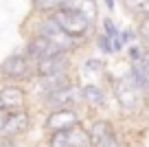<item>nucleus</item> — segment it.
Masks as SVG:
<instances>
[{
  "mask_svg": "<svg viewBox=\"0 0 149 147\" xmlns=\"http://www.w3.org/2000/svg\"><path fill=\"white\" fill-rule=\"evenodd\" d=\"M118 31L121 29L116 27V22L112 20V15H105V18H101V33L103 35H107L112 40V37H116L118 35Z\"/></svg>",
  "mask_w": 149,
  "mask_h": 147,
  "instance_id": "412c9836",
  "label": "nucleus"
},
{
  "mask_svg": "<svg viewBox=\"0 0 149 147\" xmlns=\"http://www.w3.org/2000/svg\"><path fill=\"white\" fill-rule=\"evenodd\" d=\"M84 125L79 110L77 108H61V110H51L44 119V132L53 134V132H61V130H70Z\"/></svg>",
  "mask_w": 149,
  "mask_h": 147,
  "instance_id": "39448f33",
  "label": "nucleus"
},
{
  "mask_svg": "<svg viewBox=\"0 0 149 147\" xmlns=\"http://www.w3.org/2000/svg\"><path fill=\"white\" fill-rule=\"evenodd\" d=\"M81 70L86 75H94V77H101L105 73V62L101 57H86L84 64H81Z\"/></svg>",
  "mask_w": 149,
  "mask_h": 147,
  "instance_id": "a211bd4d",
  "label": "nucleus"
},
{
  "mask_svg": "<svg viewBox=\"0 0 149 147\" xmlns=\"http://www.w3.org/2000/svg\"><path fill=\"white\" fill-rule=\"evenodd\" d=\"M110 86H112V94L116 99L118 108H121L125 114H138L140 110L145 108V97L136 90V86L130 81L127 75H121L116 79H110Z\"/></svg>",
  "mask_w": 149,
  "mask_h": 147,
  "instance_id": "f257e3e1",
  "label": "nucleus"
},
{
  "mask_svg": "<svg viewBox=\"0 0 149 147\" xmlns=\"http://www.w3.org/2000/svg\"><path fill=\"white\" fill-rule=\"evenodd\" d=\"M103 5H105L107 13H114V11H116V0H103Z\"/></svg>",
  "mask_w": 149,
  "mask_h": 147,
  "instance_id": "b1692460",
  "label": "nucleus"
},
{
  "mask_svg": "<svg viewBox=\"0 0 149 147\" xmlns=\"http://www.w3.org/2000/svg\"><path fill=\"white\" fill-rule=\"evenodd\" d=\"M123 9L127 15H132L134 20L149 18V0H121Z\"/></svg>",
  "mask_w": 149,
  "mask_h": 147,
  "instance_id": "2eb2a0df",
  "label": "nucleus"
},
{
  "mask_svg": "<svg viewBox=\"0 0 149 147\" xmlns=\"http://www.w3.org/2000/svg\"><path fill=\"white\" fill-rule=\"evenodd\" d=\"M40 103H42L48 112L51 110H61V108H77L81 103V83L77 81V79H72V81L66 83L64 88H59V90H55L53 94L44 97Z\"/></svg>",
  "mask_w": 149,
  "mask_h": 147,
  "instance_id": "20e7f679",
  "label": "nucleus"
},
{
  "mask_svg": "<svg viewBox=\"0 0 149 147\" xmlns=\"http://www.w3.org/2000/svg\"><path fill=\"white\" fill-rule=\"evenodd\" d=\"M125 75L136 86V90L145 97V101H149V64L145 62V57L138 60V62H134V64H130V68H127Z\"/></svg>",
  "mask_w": 149,
  "mask_h": 147,
  "instance_id": "9d476101",
  "label": "nucleus"
},
{
  "mask_svg": "<svg viewBox=\"0 0 149 147\" xmlns=\"http://www.w3.org/2000/svg\"><path fill=\"white\" fill-rule=\"evenodd\" d=\"M68 0H31V7L37 15H53L55 11H59Z\"/></svg>",
  "mask_w": 149,
  "mask_h": 147,
  "instance_id": "dca6fc26",
  "label": "nucleus"
},
{
  "mask_svg": "<svg viewBox=\"0 0 149 147\" xmlns=\"http://www.w3.org/2000/svg\"><path fill=\"white\" fill-rule=\"evenodd\" d=\"M31 130V112L22 110V112H7L2 127H0V138H11L15 141L18 136L26 134Z\"/></svg>",
  "mask_w": 149,
  "mask_h": 147,
  "instance_id": "0eeeda50",
  "label": "nucleus"
},
{
  "mask_svg": "<svg viewBox=\"0 0 149 147\" xmlns=\"http://www.w3.org/2000/svg\"><path fill=\"white\" fill-rule=\"evenodd\" d=\"M59 73H70V55H66V53L51 57V60H42L35 64V77L59 75Z\"/></svg>",
  "mask_w": 149,
  "mask_h": 147,
  "instance_id": "f8f14e48",
  "label": "nucleus"
},
{
  "mask_svg": "<svg viewBox=\"0 0 149 147\" xmlns=\"http://www.w3.org/2000/svg\"><path fill=\"white\" fill-rule=\"evenodd\" d=\"M61 9H68V11H77L79 15H84L90 24L97 27L99 22V5L97 0H68Z\"/></svg>",
  "mask_w": 149,
  "mask_h": 147,
  "instance_id": "4468645a",
  "label": "nucleus"
},
{
  "mask_svg": "<svg viewBox=\"0 0 149 147\" xmlns=\"http://www.w3.org/2000/svg\"><path fill=\"white\" fill-rule=\"evenodd\" d=\"M134 33H136V42L143 46L145 51H149V18H140V20H136Z\"/></svg>",
  "mask_w": 149,
  "mask_h": 147,
  "instance_id": "f3484780",
  "label": "nucleus"
},
{
  "mask_svg": "<svg viewBox=\"0 0 149 147\" xmlns=\"http://www.w3.org/2000/svg\"><path fill=\"white\" fill-rule=\"evenodd\" d=\"M112 134H116V125L112 123L110 119H94L92 123L86 127V136H88L90 147H97L101 141L110 138Z\"/></svg>",
  "mask_w": 149,
  "mask_h": 147,
  "instance_id": "9b49d317",
  "label": "nucleus"
},
{
  "mask_svg": "<svg viewBox=\"0 0 149 147\" xmlns=\"http://www.w3.org/2000/svg\"><path fill=\"white\" fill-rule=\"evenodd\" d=\"M94 46H97L103 55H114V51H112V40L107 35H103L101 31L94 35Z\"/></svg>",
  "mask_w": 149,
  "mask_h": 147,
  "instance_id": "aec40b11",
  "label": "nucleus"
},
{
  "mask_svg": "<svg viewBox=\"0 0 149 147\" xmlns=\"http://www.w3.org/2000/svg\"><path fill=\"white\" fill-rule=\"evenodd\" d=\"M97 147H123V141L118 138V134H112L110 138H105V141H101Z\"/></svg>",
  "mask_w": 149,
  "mask_h": 147,
  "instance_id": "5701e85b",
  "label": "nucleus"
},
{
  "mask_svg": "<svg viewBox=\"0 0 149 147\" xmlns=\"http://www.w3.org/2000/svg\"><path fill=\"white\" fill-rule=\"evenodd\" d=\"M22 53L33 62V64H37V62H42V60H51V57L61 55L59 48H57L51 40H46V37H42V35H31V37H29Z\"/></svg>",
  "mask_w": 149,
  "mask_h": 147,
  "instance_id": "6e6552de",
  "label": "nucleus"
},
{
  "mask_svg": "<svg viewBox=\"0 0 149 147\" xmlns=\"http://www.w3.org/2000/svg\"><path fill=\"white\" fill-rule=\"evenodd\" d=\"M0 79L11 83H22L35 79V64L24 53H13L0 62Z\"/></svg>",
  "mask_w": 149,
  "mask_h": 147,
  "instance_id": "f03ea898",
  "label": "nucleus"
},
{
  "mask_svg": "<svg viewBox=\"0 0 149 147\" xmlns=\"http://www.w3.org/2000/svg\"><path fill=\"white\" fill-rule=\"evenodd\" d=\"M72 75L70 73H59V75H46V77H35L33 79V94L40 97V101H42L44 97L53 94L55 90L64 88L66 83L72 81Z\"/></svg>",
  "mask_w": 149,
  "mask_h": 147,
  "instance_id": "1a4fd4ad",
  "label": "nucleus"
},
{
  "mask_svg": "<svg viewBox=\"0 0 149 147\" xmlns=\"http://www.w3.org/2000/svg\"><path fill=\"white\" fill-rule=\"evenodd\" d=\"M143 57H145V62L149 64V51H145V55H143Z\"/></svg>",
  "mask_w": 149,
  "mask_h": 147,
  "instance_id": "a878e982",
  "label": "nucleus"
},
{
  "mask_svg": "<svg viewBox=\"0 0 149 147\" xmlns=\"http://www.w3.org/2000/svg\"><path fill=\"white\" fill-rule=\"evenodd\" d=\"M0 106L5 112L29 110V92L20 83H7L0 88Z\"/></svg>",
  "mask_w": 149,
  "mask_h": 147,
  "instance_id": "423d86ee",
  "label": "nucleus"
},
{
  "mask_svg": "<svg viewBox=\"0 0 149 147\" xmlns=\"http://www.w3.org/2000/svg\"><path fill=\"white\" fill-rule=\"evenodd\" d=\"M0 147H15V141H11V138H0Z\"/></svg>",
  "mask_w": 149,
  "mask_h": 147,
  "instance_id": "393cba45",
  "label": "nucleus"
},
{
  "mask_svg": "<svg viewBox=\"0 0 149 147\" xmlns=\"http://www.w3.org/2000/svg\"><path fill=\"white\" fill-rule=\"evenodd\" d=\"M70 130H72V127H70ZM46 147H70V134H68V130L48 134V136H46Z\"/></svg>",
  "mask_w": 149,
  "mask_h": 147,
  "instance_id": "6ab92c4d",
  "label": "nucleus"
},
{
  "mask_svg": "<svg viewBox=\"0 0 149 147\" xmlns=\"http://www.w3.org/2000/svg\"><path fill=\"white\" fill-rule=\"evenodd\" d=\"M107 101V92L103 90L99 83H81V103L90 108V110H101L105 108Z\"/></svg>",
  "mask_w": 149,
  "mask_h": 147,
  "instance_id": "ddd939ff",
  "label": "nucleus"
},
{
  "mask_svg": "<svg viewBox=\"0 0 149 147\" xmlns=\"http://www.w3.org/2000/svg\"><path fill=\"white\" fill-rule=\"evenodd\" d=\"M125 53H127V62H130V64H134V62L143 60V55H145V48L138 44V42H134V44L125 46Z\"/></svg>",
  "mask_w": 149,
  "mask_h": 147,
  "instance_id": "4be33fe9",
  "label": "nucleus"
},
{
  "mask_svg": "<svg viewBox=\"0 0 149 147\" xmlns=\"http://www.w3.org/2000/svg\"><path fill=\"white\" fill-rule=\"evenodd\" d=\"M57 22V27L66 33V35L74 37L79 42H86L90 35L94 33V24H90L84 15H79L77 11H68V9H59L51 15Z\"/></svg>",
  "mask_w": 149,
  "mask_h": 147,
  "instance_id": "7ed1b4c3",
  "label": "nucleus"
}]
</instances>
